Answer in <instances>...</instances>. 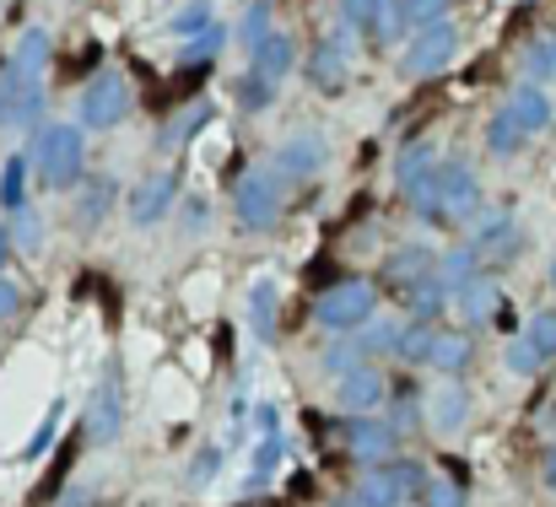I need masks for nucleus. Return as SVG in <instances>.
I'll use <instances>...</instances> for the list:
<instances>
[{
  "instance_id": "f704fd0d",
  "label": "nucleus",
  "mask_w": 556,
  "mask_h": 507,
  "mask_svg": "<svg viewBox=\"0 0 556 507\" xmlns=\"http://www.w3.org/2000/svg\"><path fill=\"white\" fill-rule=\"evenodd\" d=\"M405 27H410V22H405V5H400V0H383V5H378V22H372V43H394Z\"/></svg>"
},
{
  "instance_id": "6ab92c4d",
  "label": "nucleus",
  "mask_w": 556,
  "mask_h": 507,
  "mask_svg": "<svg viewBox=\"0 0 556 507\" xmlns=\"http://www.w3.org/2000/svg\"><path fill=\"white\" fill-rule=\"evenodd\" d=\"M465 416H470V394H465L459 383H443V389L427 400V421H432L438 432H459Z\"/></svg>"
},
{
  "instance_id": "20e7f679",
  "label": "nucleus",
  "mask_w": 556,
  "mask_h": 507,
  "mask_svg": "<svg viewBox=\"0 0 556 507\" xmlns=\"http://www.w3.org/2000/svg\"><path fill=\"white\" fill-rule=\"evenodd\" d=\"M281 189H287V178L276 168H254L238 178V189H232V211H238V221L249 227V232H265L276 216H281Z\"/></svg>"
},
{
  "instance_id": "c85d7f7f",
  "label": "nucleus",
  "mask_w": 556,
  "mask_h": 507,
  "mask_svg": "<svg viewBox=\"0 0 556 507\" xmlns=\"http://www.w3.org/2000/svg\"><path fill=\"white\" fill-rule=\"evenodd\" d=\"M525 76H530V81H556V33H541V38L525 49Z\"/></svg>"
},
{
  "instance_id": "0eeeda50",
  "label": "nucleus",
  "mask_w": 556,
  "mask_h": 507,
  "mask_svg": "<svg viewBox=\"0 0 556 507\" xmlns=\"http://www.w3.org/2000/svg\"><path fill=\"white\" fill-rule=\"evenodd\" d=\"M254 432H260V443H254V459H249L243 486L249 492H265L270 476H276V465H281V416H276V405H260L254 410Z\"/></svg>"
},
{
  "instance_id": "864d4df0",
  "label": "nucleus",
  "mask_w": 556,
  "mask_h": 507,
  "mask_svg": "<svg viewBox=\"0 0 556 507\" xmlns=\"http://www.w3.org/2000/svg\"><path fill=\"white\" fill-rule=\"evenodd\" d=\"M5 254H11V232L0 227V259H5Z\"/></svg>"
},
{
  "instance_id": "393cba45",
  "label": "nucleus",
  "mask_w": 556,
  "mask_h": 507,
  "mask_svg": "<svg viewBox=\"0 0 556 507\" xmlns=\"http://www.w3.org/2000/svg\"><path fill=\"white\" fill-rule=\"evenodd\" d=\"M470 335H459V330H438V340H432V367L438 372H459L465 362H470Z\"/></svg>"
},
{
  "instance_id": "6e6552de",
  "label": "nucleus",
  "mask_w": 556,
  "mask_h": 507,
  "mask_svg": "<svg viewBox=\"0 0 556 507\" xmlns=\"http://www.w3.org/2000/svg\"><path fill=\"white\" fill-rule=\"evenodd\" d=\"M325 157H330L325 136H319V130H298V136L276 152V173H281L287 183H308L314 173L325 168Z\"/></svg>"
},
{
  "instance_id": "9d476101",
  "label": "nucleus",
  "mask_w": 556,
  "mask_h": 507,
  "mask_svg": "<svg viewBox=\"0 0 556 507\" xmlns=\"http://www.w3.org/2000/svg\"><path fill=\"white\" fill-rule=\"evenodd\" d=\"M383 276H389L394 287L416 292V287L438 281V254H432V249H421V243H405V249H394V254L383 259Z\"/></svg>"
},
{
  "instance_id": "a211bd4d",
  "label": "nucleus",
  "mask_w": 556,
  "mask_h": 507,
  "mask_svg": "<svg viewBox=\"0 0 556 507\" xmlns=\"http://www.w3.org/2000/svg\"><path fill=\"white\" fill-rule=\"evenodd\" d=\"M438 281L459 297L470 281H481V249L476 243H465V249H448L443 259H438Z\"/></svg>"
},
{
  "instance_id": "7c9ffc66",
  "label": "nucleus",
  "mask_w": 556,
  "mask_h": 507,
  "mask_svg": "<svg viewBox=\"0 0 556 507\" xmlns=\"http://www.w3.org/2000/svg\"><path fill=\"white\" fill-rule=\"evenodd\" d=\"M249 325L260 335H270V325H276V281H265V276L249 287Z\"/></svg>"
},
{
  "instance_id": "37998d69",
  "label": "nucleus",
  "mask_w": 556,
  "mask_h": 507,
  "mask_svg": "<svg viewBox=\"0 0 556 507\" xmlns=\"http://www.w3.org/2000/svg\"><path fill=\"white\" fill-rule=\"evenodd\" d=\"M421 507H465V486L459 481H427Z\"/></svg>"
},
{
  "instance_id": "4c0bfd02",
  "label": "nucleus",
  "mask_w": 556,
  "mask_h": 507,
  "mask_svg": "<svg viewBox=\"0 0 556 507\" xmlns=\"http://www.w3.org/2000/svg\"><path fill=\"white\" fill-rule=\"evenodd\" d=\"M508 367L530 378V372H541V367H546V356L535 351V340L530 335H519V340H508Z\"/></svg>"
},
{
  "instance_id": "4be33fe9",
  "label": "nucleus",
  "mask_w": 556,
  "mask_h": 507,
  "mask_svg": "<svg viewBox=\"0 0 556 507\" xmlns=\"http://www.w3.org/2000/svg\"><path fill=\"white\" fill-rule=\"evenodd\" d=\"M43 65H49V33H43V27H27V33L16 38L5 71H16V76H43Z\"/></svg>"
},
{
  "instance_id": "412c9836",
  "label": "nucleus",
  "mask_w": 556,
  "mask_h": 507,
  "mask_svg": "<svg viewBox=\"0 0 556 507\" xmlns=\"http://www.w3.org/2000/svg\"><path fill=\"white\" fill-rule=\"evenodd\" d=\"M454 303H459L465 325H492V319H497V308H503V292H497V281H470Z\"/></svg>"
},
{
  "instance_id": "aec40b11",
  "label": "nucleus",
  "mask_w": 556,
  "mask_h": 507,
  "mask_svg": "<svg viewBox=\"0 0 556 507\" xmlns=\"http://www.w3.org/2000/svg\"><path fill=\"white\" fill-rule=\"evenodd\" d=\"M292 60H298V49H292L287 33H265V38L254 43V71H260L265 81H281V76L292 71Z\"/></svg>"
},
{
  "instance_id": "2eb2a0df",
  "label": "nucleus",
  "mask_w": 556,
  "mask_h": 507,
  "mask_svg": "<svg viewBox=\"0 0 556 507\" xmlns=\"http://www.w3.org/2000/svg\"><path fill=\"white\" fill-rule=\"evenodd\" d=\"M443 168L438 163V147L432 141H410L405 152H400V163H394V183H400V194H416L432 173Z\"/></svg>"
},
{
  "instance_id": "1a4fd4ad",
  "label": "nucleus",
  "mask_w": 556,
  "mask_h": 507,
  "mask_svg": "<svg viewBox=\"0 0 556 507\" xmlns=\"http://www.w3.org/2000/svg\"><path fill=\"white\" fill-rule=\"evenodd\" d=\"M174 194H179V178H174V173H152V178H141L136 194H130V221H136V227L163 221V216L174 211Z\"/></svg>"
},
{
  "instance_id": "f257e3e1",
  "label": "nucleus",
  "mask_w": 556,
  "mask_h": 507,
  "mask_svg": "<svg viewBox=\"0 0 556 507\" xmlns=\"http://www.w3.org/2000/svg\"><path fill=\"white\" fill-rule=\"evenodd\" d=\"M410 200H416L421 221H470L481 211V183H476V173L465 163H443Z\"/></svg>"
},
{
  "instance_id": "58836bf2",
  "label": "nucleus",
  "mask_w": 556,
  "mask_h": 507,
  "mask_svg": "<svg viewBox=\"0 0 556 507\" xmlns=\"http://www.w3.org/2000/svg\"><path fill=\"white\" fill-rule=\"evenodd\" d=\"M38 238H43L38 211H33V205H22V211L11 216V243H16V249H38Z\"/></svg>"
},
{
  "instance_id": "c756f323",
  "label": "nucleus",
  "mask_w": 556,
  "mask_h": 507,
  "mask_svg": "<svg viewBox=\"0 0 556 507\" xmlns=\"http://www.w3.org/2000/svg\"><path fill=\"white\" fill-rule=\"evenodd\" d=\"M443 303H454V292H448L443 281H427V287L410 292V319H416V325H432V319L443 314Z\"/></svg>"
},
{
  "instance_id": "4d7b16f0",
  "label": "nucleus",
  "mask_w": 556,
  "mask_h": 507,
  "mask_svg": "<svg viewBox=\"0 0 556 507\" xmlns=\"http://www.w3.org/2000/svg\"><path fill=\"white\" fill-rule=\"evenodd\" d=\"M552 427H556V405H552Z\"/></svg>"
},
{
  "instance_id": "a878e982",
  "label": "nucleus",
  "mask_w": 556,
  "mask_h": 507,
  "mask_svg": "<svg viewBox=\"0 0 556 507\" xmlns=\"http://www.w3.org/2000/svg\"><path fill=\"white\" fill-rule=\"evenodd\" d=\"M357 503H368V507H400L405 503L400 486H394V476H389V465H378V470H368V476L357 481Z\"/></svg>"
},
{
  "instance_id": "c03bdc74",
  "label": "nucleus",
  "mask_w": 556,
  "mask_h": 507,
  "mask_svg": "<svg viewBox=\"0 0 556 507\" xmlns=\"http://www.w3.org/2000/svg\"><path fill=\"white\" fill-rule=\"evenodd\" d=\"M222 43H227V33H222V22H216L211 33H200V38H189V43H185V65H200V60H211V54H216Z\"/></svg>"
},
{
  "instance_id": "09e8293b",
  "label": "nucleus",
  "mask_w": 556,
  "mask_h": 507,
  "mask_svg": "<svg viewBox=\"0 0 556 507\" xmlns=\"http://www.w3.org/2000/svg\"><path fill=\"white\" fill-rule=\"evenodd\" d=\"M410 421H416V394H410V389H400V400H394V427L405 432Z\"/></svg>"
},
{
  "instance_id": "49530a36",
  "label": "nucleus",
  "mask_w": 556,
  "mask_h": 507,
  "mask_svg": "<svg viewBox=\"0 0 556 507\" xmlns=\"http://www.w3.org/2000/svg\"><path fill=\"white\" fill-rule=\"evenodd\" d=\"M216 465H222V448H200L194 465H189V486H211L216 481Z\"/></svg>"
},
{
  "instance_id": "de8ad7c7",
  "label": "nucleus",
  "mask_w": 556,
  "mask_h": 507,
  "mask_svg": "<svg viewBox=\"0 0 556 507\" xmlns=\"http://www.w3.org/2000/svg\"><path fill=\"white\" fill-rule=\"evenodd\" d=\"M60 421H65V400H54V405H49V416H43V427H38V438L27 443V454H38V448H43V443L54 438V427H60Z\"/></svg>"
},
{
  "instance_id": "72a5a7b5",
  "label": "nucleus",
  "mask_w": 556,
  "mask_h": 507,
  "mask_svg": "<svg viewBox=\"0 0 556 507\" xmlns=\"http://www.w3.org/2000/svg\"><path fill=\"white\" fill-rule=\"evenodd\" d=\"M109 205H114V178H98V183H87V194H81V227L103 221V216H109Z\"/></svg>"
},
{
  "instance_id": "4468645a",
  "label": "nucleus",
  "mask_w": 556,
  "mask_h": 507,
  "mask_svg": "<svg viewBox=\"0 0 556 507\" xmlns=\"http://www.w3.org/2000/svg\"><path fill=\"white\" fill-rule=\"evenodd\" d=\"M378 400H383V378H378L372 367H357V372H341V378H336V405H341L346 416H368Z\"/></svg>"
},
{
  "instance_id": "b1692460",
  "label": "nucleus",
  "mask_w": 556,
  "mask_h": 507,
  "mask_svg": "<svg viewBox=\"0 0 556 507\" xmlns=\"http://www.w3.org/2000/svg\"><path fill=\"white\" fill-rule=\"evenodd\" d=\"M27 168H33V157H5V168H0V205L11 216L27 205Z\"/></svg>"
},
{
  "instance_id": "f3484780",
  "label": "nucleus",
  "mask_w": 556,
  "mask_h": 507,
  "mask_svg": "<svg viewBox=\"0 0 556 507\" xmlns=\"http://www.w3.org/2000/svg\"><path fill=\"white\" fill-rule=\"evenodd\" d=\"M92 438L98 443H114L119 438V427H125V405H119V378L109 372L103 383H98V400H92Z\"/></svg>"
},
{
  "instance_id": "5fc2aeb1",
  "label": "nucleus",
  "mask_w": 556,
  "mask_h": 507,
  "mask_svg": "<svg viewBox=\"0 0 556 507\" xmlns=\"http://www.w3.org/2000/svg\"><path fill=\"white\" fill-rule=\"evenodd\" d=\"M341 507H368V503H357V497H352V503H341Z\"/></svg>"
},
{
  "instance_id": "cd10ccee",
  "label": "nucleus",
  "mask_w": 556,
  "mask_h": 507,
  "mask_svg": "<svg viewBox=\"0 0 556 507\" xmlns=\"http://www.w3.org/2000/svg\"><path fill=\"white\" fill-rule=\"evenodd\" d=\"M211 114H216L211 103H194L189 114H179V119H174V130H163V147H168V152H179V147H189V141H194V136H200V130L211 125Z\"/></svg>"
},
{
  "instance_id": "5701e85b",
  "label": "nucleus",
  "mask_w": 556,
  "mask_h": 507,
  "mask_svg": "<svg viewBox=\"0 0 556 507\" xmlns=\"http://www.w3.org/2000/svg\"><path fill=\"white\" fill-rule=\"evenodd\" d=\"M525 141H530V130H525L508 109H497V114L486 119V152H492V157H514Z\"/></svg>"
},
{
  "instance_id": "473e14b6",
  "label": "nucleus",
  "mask_w": 556,
  "mask_h": 507,
  "mask_svg": "<svg viewBox=\"0 0 556 507\" xmlns=\"http://www.w3.org/2000/svg\"><path fill=\"white\" fill-rule=\"evenodd\" d=\"M368 356H372V351L363 345V335H357V340H346V345H330V351H325V367L341 378V372H357V367H368Z\"/></svg>"
},
{
  "instance_id": "6e6d98bb",
  "label": "nucleus",
  "mask_w": 556,
  "mask_h": 507,
  "mask_svg": "<svg viewBox=\"0 0 556 507\" xmlns=\"http://www.w3.org/2000/svg\"><path fill=\"white\" fill-rule=\"evenodd\" d=\"M552 287H556V259H552Z\"/></svg>"
},
{
  "instance_id": "bb28decb",
  "label": "nucleus",
  "mask_w": 556,
  "mask_h": 507,
  "mask_svg": "<svg viewBox=\"0 0 556 507\" xmlns=\"http://www.w3.org/2000/svg\"><path fill=\"white\" fill-rule=\"evenodd\" d=\"M432 340H438V330L432 325H400V335H394V356L400 362H432Z\"/></svg>"
},
{
  "instance_id": "e433bc0d",
  "label": "nucleus",
  "mask_w": 556,
  "mask_h": 507,
  "mask_svg": "<svg viewBox=\"0 0 556 507\" xmlns=\"http://www.w3.org/2000/svg\"><path fill=\"white\" fill-rule=\"evenodd\" d=\"M270 98H276V81H265L260 71L238 76V103H243V109H265Z\"/></svg>"
},
{
  "instance_id": "7ed1b4c3",
  "label": "nucleus",
  "mask_w": 556,
  "mask_h": 507,
  "mask_svg": "<svg viewBox=\"0 0 556 507\" xmlns=\"http://www.w3.org/2000/svg\"><path fill=\"white\" fill-rule=\"evenodd\" d=\"M130 103H136L130 81H125L119 71H98V76H87V87H81L76 119H81V130H114V125L130 114Z\"/></svg>"
},
{
  "instance_id": "dca6fc26",
  "label": "nucleus",
  "mask_w": 556,
  "mask_h": 507,
  "mask_svg": "<svg viewBox=\"0 0 556 507\" xmlns=\"http://www.w3.org/2000/svg\"><path fill=\"white\" fill-rule=\"evenodd\" d=\"M503 109H508V114H514V119H519L530 136H541V130L552 125V98L541 92V81H525V87H514Z\"/></svg>"
},
{
  "instance_id": "ddd939ff",
  "label": "nucleus",
  "mask_w": 556,
  "mask_h": 507,
  "mask_svg": "<svg viewBox=\"0 0 556 507\" xmlns=\"http://www.w3.org/2000/svg\"><path fill=\"white\" fill-rule=\"evenodd\" d=\"M346 443H352V454H357L363 465H389V459H394V427H389V421L357 416V421L346 427Z\"/></svg>"
},
{
  "instance_id": "f03ea898",
  "label": "nucleus",
  "mask_w": 556,
  "mask_h": 507,
  "mask_svg": "<svg viewBox=\"0 0 556 507\" xmlns=\"http://www.w3.org/2000/svg\"><path fill=\"white\" fill-rule=\"evenodd\" d=\"M81 168H87L81 125H38V141H33V173H38L49 189H71V183H81Z\"/></svg>"
},
{
  "instance_id": "9b49d317",
  "label": "nucleus",
  "mask_w": 556,
  "mask_h": 507,
  "mask_svg": "<svg viewBox=\"0 0 556 507\" xmlns=\"http://www.w3.org/2000/svg\"><path fill=\"white\" fill-rule=\"evenodd\" d=\"M308 81H314L319 92H341V87H346V33H330V38L314 43V54H308Z\"/></svg>"
},
{
  "instance_id": "79ce46f5",
  "label": "nucleus",
  "mask_w": 556,
  "mask_h": 507,
  "mask_svg": "<svg viewBox=\"0 0 556 507\" xmlns=\"http://www.w3.org/2000/svg\"><path fill=\"white\" fill-rule=\"evenodd\" d=\"M405 5V22L410 27H432V22H448L443 11H448V0H400Z\"/></svg>"
},
{
  "instance_id": "603ef678",
  "label": "nucleus",
  "mask_w": 556,
  "mask_h": 507,
  "mask_svg": "<svg viewBox=\"0 0 556 507\" xmlns=\"http://www.w3.org/2000/svg\"><path fill=\"white\" fill-rule=\"evenodd\" d=\"M87 503H92L87 492H71V497H65V503H60V507H87Z\"/></svg>"
},
{
  "instance_id": "a19ab883",
  "label": "nucleus",
  "mask_w": 556,
  "mask_h": 507,
  "mask_svg": "<svg viewBox=\"0 0 556 507\" xmlns=\"http://www.w3.org/2000/svg\"><path fill=\"white\" fill-rule=\"evenodd\" d=\"M525 335L535 340V351H541V356L552 362V356H556V308H546V314H535Z\"/></svg>"
},
{
  "instance_id": "2f4dec72",
  "label": "nucleus",
  "mask_w": 556,
  "mask_h": 507,
  "mask_svg": "<svg viewBox=\"0 0 556 507\" xmlns=\"http://www.w3.org/2000/svg\"><path fill=\"white\" fill-rule=\"evenodd\" d=\"M216 27V16H211V0H189L185 11L174 16V38L189 43V38H200V33H211Z\"/></svg>"
},
{
  "instance_id": "f8f14e48",
  "label": "nucleus",
  "mask_w": 556,
  "mask_h": 507,
  "mask_svg": "<svg viewBox=\"0 0 556 507\" xmlns=\"http://www.w3.org/2000/svg\"><path fill=\"white\" fill-rule=\"evenodd\" d=\"M476 249H481L486 259L508 265V259H519L525 232L514 227V216H508V211H492V216H481V227H476Z\"/></svg>"
},
{
  "instance_id": "8fccbe9b",
  "label": "nucleus",
  "mask_w": 556,
  "mask_h": 507,
  "mask_svg": "<svg viewBox=\"0 0 556 507\" xmlns=\"http://www.w3.org/2000/svg\"><path fill=\"white\" fill-rule=\"evenodd\" d=\"M16 308H22V292H16L11 281H0V319H11Z\"/></svg>"
},
{
  "instance_id": "39448f33",
  "label": "nucleus",
  "mask_w": 556,
  "mask_h": 507,
  "mask_svg": "<svg viewBox=\"0 0 556 507\" xmlns=\"http://www.w3.org/2000/svg\"><path fill=\"white\" fill-rule=\"evenodd\" d=\"M454 49H459L454 22L416 27V38H405V49H400V76H410V81H421V76H443L448 60H454Z\"/></svg>"
},
{
  "instance_id": "c9c22d12",
  "label": "nucleus",
  "mask_w": 556,
  "mask_h": 507,
  "mask_svg": "<svg viewBox=\"0 0 556 507\" xmlns=\"http://www.w3.org/2000/svg\"><path fill=\"white\" fill-rule=\"evenodd\" d=\"M378 5H383V0H341V27H346V33L357 27V33H368V38H372Z\"/></svg>"
},
{
  "instance_id": "ea45409f",
  "label": "nucleus",
  "mask_w": 556,
  "mask_h": 507,
  "mask_svg": "<svg viewBox=\"0 0 556 507\" xmlns=\"http://www.w3.org/2000/svg\"><path fill=\"white\" fill-rule=\"evenodd\" d=\"M389 476H394L400 497H416V492H427V476H421V465H416V459H389Z\"/></svg>"
},
{
  "instance_id": "3c124183",
  "label": "nucleus",
  "mask_w": 556,
  "mask_h": 507,
  "mask_svg": "<svg viewBox=\"0 0 556 507\" xmlns=\"http://www.w3.org/2000/svg\"><path fill=\"white\" fill-rule=\"evenodd\" d=\"M541 481L556 492V448H546V459H541Z\"/></svg>"
},
{
  "instance_id": "a18cd8bd",
  "label": "nucleus",
  "mask_w": 556,
  "mask_h": 507,
  "mask_svg": "<svg viewBox=\"0 0 556 507\" xmlns=\"http://www.w3.org/2000/svg\"><path fill=\"white\" fill-rule=\"evenodd\" d=\"M265 33H270V0H254V5L243 11V43L254 49Z\"/></svg>"
},
{
  "instance_id": "423d86ee",
  "label": "nucleus",
  "mask_w": 556,
  "mask_h": 507,
  "mask_svg": "<svg viewBox=\"0 0 556 507\" xmlns=\"http://www.w3.org/2000/svg\"><path fill=\"white\" fill-rule=\"evenodd\" d=\"M372 287L368 281H341V287H330V292H319V303H314V319L325 325V330H363L372 319Z\"/></svg>"
}]
</instances>
